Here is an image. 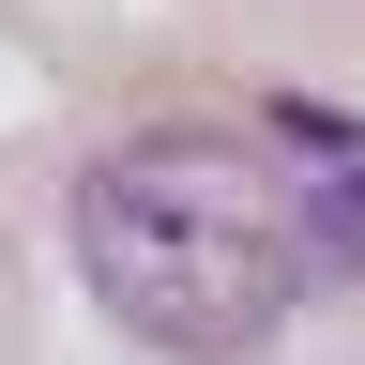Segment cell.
<instances>
[{"label":"cell","instance_id":"obj_1","mask_svg":"<svg viewBox=\"0 0 365 365\" xmlns=\"http://www.w3.org/2000/svg\"><path fill=\"white\" fill-rule=\"evenodd\" d=\"M350 259H365V137L319 107H289V122L182 107V122H137L122 153H91V182H76L91 304L182 365L259 350Z\"/></svg>","mask_w":365,"mask_h":365}]
</instances>
